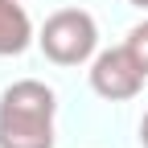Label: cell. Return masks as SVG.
Masks as SVG:
<instances>
[{"mask_svg":"<svg viewBox=\"0 0 148 148\" xmlns=\"http://www.w3.org/2000/svg\"><path fill=\"white\" fill-rule=\"evenodd\" d=\"M53 86L21 78L0 95V148H53Z\"/></svg>","mask_w":148,"mask_h":148,"instance_id":"1","label":"cell"},{"mask_svg":"<svg viewBox=\"0 0 148 148\" xmlns=\"http://www.w3.org/2000/svg\"><path fill=\"white\" fill-rule=\"evenodd\" d=\"M37 45L53 66H82L99 49V25L86 8H58L41 25Z\"/></svg>","mask_w":148,"mask_h":148,"instance_id":"2","label":"cell"},{"mask_svg":"<svg viewBox=\"0 0 148 148\" xmlns=\"http://www.w3.org/2000/svg\"><path fill=\"white\" fill-rule=\"evenodd\" d=\"M148 82V70L132 58L127 45L115 49H103L90 58V90L107 103H123V99H136Z\"/></svg>","mask_w":148,"mask_h":148,"instance_id":"3","label":"cell"},{"mask_svg":"<svg viewBox=\"0 0 148 148\" xmlns=\"http://www.w3.org/2000/svg\"><path fill=\"white\" fill-rule=\"evenodd\" d=\"M33 41V21L21 0H0V58H16Z\"/></svg>","mask_w":148,"mask_h":148,"instance_id":"4","label":"cell"},{"mask_svg":"<svg viewBox=\"0 0 148 148\" xmlns=\"http://www.w3.org/2000/svg\"><path fill=\"white\" fill-rule=\"evenodd\" d=\"M127 49H132V58L148 70V21H140V25H132L127 29V41H123Z\"/></svg>","mask_w":148,"mask_h":148,"instance_id":"5","label":"cell"},{"mask_svg":"<svg viewBox=\"0 0 148 148\" xmlns=\"http://www.w3.org/2000/svg\"><path fill=\"white\" fill-rule=\"evenodd\" d=\"M140 144L148 148V111H144V119H140Z\"/></svg>","mask_w":148,"mask_h":148,"instance_id":"6","label":"cell"},{"mask_svg":"<svg viewBox=\"0 0 148 148\" xmlns=\"http://www.w3.org/2000/svg\"><path fill=\"white\" fill-rule=\"evenodd\" d=\"M127 4H136V8H148V0H127Z\"/></svg>","mask_w":148,"mask_h":148,"instance_id":"7","label":"cell"}]
</instances>
